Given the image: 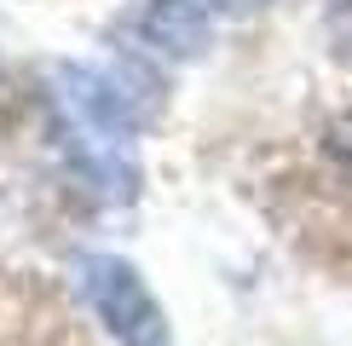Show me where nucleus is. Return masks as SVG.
<instances>
[{"mask_svg":"<svg viewBox=\"0 0 352 346\" xmlns=\"http://www.w3.org/2000/svg\"><path fill=\"white\" fill-rule=\"evenodd\" d=\"M324 150L335 156V162H341L346 173H352V110H341L329 122V133H324Z\"/></svg>","mask_w":352,"mask_h":346,"instance_id":"4","label":"nucleus"},{"mask_svg":"<svg viewBox=\"0 0 352 346\" xmlns=\"http://www.w3.org/2000/svg\"><path fill=\"white\" fill-rule=\"evenodd\" d=\"M260 6L266 0H144L133 18H122V35L156 58H197L226 23L254 18Z\"/></svg>","mask_w":352,"mask_h":346,"instance_id":"2","label":"nucleus"},{"mask_svg":"<svg viewBox=\"0 0 352 346\" xmlns=\"http://www.w3.org/2000/svg\"><path fill=\"white\" fill-rule=\"evenodd\" d=\"M76 283H81L87 306H93V317L110 329L116 346H173V329H168L162 306H156V295L144 288V277L127 260L87 254L76 266Z\"/></svg>","mask_w":352,"mask_h":346,"instance_id":"1","label":"nucleus"},{"mask_svg":"<svg viewBox=\"0 0 352 346\" xmlns=\"http://www.w3.org/2000/svg\"><path fill=\"white\" fill-rule=\"evenodd\" d=\"M64 110L69 122L87 133H139L156 115V81H144L139 69H64Z\"/></svg>","mask_w":352,"mask_h":346,"instance_id":"3","label":"nucleus"},{"mask_svg":"<svg viewBox=\"0 0 352 346\" xmlns=\"http://www.w3.org/2000/svg\"><path fill=\"white\" fill-rule=\"evenodd\" d=\"M329 41H335V52L352 64V0H335L329 6Z\"/></svg>","mask_w":352,"mask_h":346,"instance_id":"5","label":"nucleus"}]
</instances>
